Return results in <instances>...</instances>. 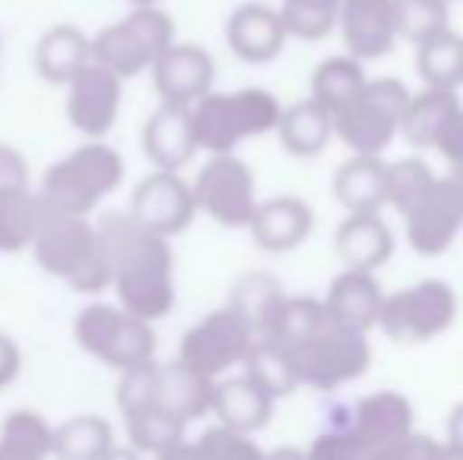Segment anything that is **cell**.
<instances>
[{"label":"cell","mask_w":463,"mask_h":460,"mask_svg":"<svg viewBox=\"0 0 463 460\" xmlns=\"http://www.w3.org/2000/svg\"><path fill=\"white\" fill-rule=\"evenodd\" d=\"M275 133L287 155H293V158H316V155H322L328 148L331 136H335V117L312 99H306L280 111Z\"/></svg>","instance_id":"cell-28"},{"label":"cell","mask_w":463,"mask_h":460,"mask_svg":"<svg viewBox=\"0 0 463 460\" xmlns=\"http://www.w3.org/2000/svg\"><path fill=\"white\" fill-rule=\"evenodd\" d=\"M246 228H250L252 243L259 249L271 252V256H284L309 239L312 228H316V215H312V205L306 199L275 196L256 205Z\"/></svg>","instance_id":"cell-18"},{"label":"cell","mask_w":463,"mask_h":460,"mask_svg":"<svg viewBox=\"0 0 463 460\" xmlns=\"http://www.w3.org/2000/svg\"><path fill=\"white\" fill-rule=\"evenodd\" d=\"M51 423L35 410H13L0 426V460H48Z\"/></svg>","instance_id":"cell-35"},{"label":"cell","mask_w":463,"mask_h":460,"mask_svg":"<svg viewBox=\"0 0 463 460\" xmlns=\"http://www.w3.org/2000/svg\"><path fill=\"white\" fill-rule=\"evenodd\" d=\"M280 101L269 89H237V92H208L189 108V123L199 152L233 155L246 139L278 129Z\"/></svg>","instance_id":"cell-4"},{"label":"cell","mask_w":463,"mask_h":460,"mask_svg":"<svg viewBox=\"0 0 463 460\" xmlns=\"http://www.w3.org/2000/svg\"><path fill=\"white\" fill-rule=\"evenodd\" d=\"M195 211L221 228H246L256 211V177L237 155H212L193 183Z\"/></svg>","instance_id":"cell-10"},{"label":"cell","mask_w":463,"mask_h":460,"mask_svg":"<svg viewBox=\"0 0 463 460\" xmlns=\"http://www.w3.org/2000/svg\"><path fill=\"white\" fill-rule=\"evenodd\" d=\"M155 460H202L199 457V451H195V445H189V442H180L177 448H171V451H165V455H158Z\"/></svg>","instance_id":"cell-49"},{"label":"cell","mask_w":463,"mask_h":460,"mask_svg":"<svg viewBox=\"0 0 463 460\" xmlns=\"http://www.w3.org/2000/svg\"><path fill=\"white\" fill-rule=\"evenodd\" d=\"M224 38H227V48L233 51V57L259 67V63L275 61L290 35H287L278 6L250 0V4H240L227 16Z\"/></svg>","instance_id":"cell-17"},{"label":"cell","mask_w":463,"mask_h":460,"mask_svg":"<svg viewBox=\"0 0 463 460\" xmlns=\"http://www.w3.org/2000/svg\"><path fill=\"white\" fill-rule=\"evenodd\" d=\"M445 4H454V0H445Z\"/></svg>","instance_id":"cell-56"},{"label":"cell","mask_w":463,"mask_h":460,"mask_svg":"<svg viewBox=\"0 0 463 460\" xmlns=\"http://www.w3.org/2000/svg\"><path fill=\"white\" fill-rule=\"evenodd\" d=\"M212 413L218 417V426L240 436H252V432L265 429L275 413V400L252 385L246 375H231V379H218L212 391Z\"/></svg>","instance_id":"cell-23"},{"label":"cell","mask_w":463,"mask_h":460,"mask_svg":"<svg viewBox=\"0 0 463 460\" xmlns=\"http://www.w3.org/2000/svg\"><path fill=\"white\" fill-rule=\"evenodd\" d=\"M202 460H265V451L250 436H240L224 426H212L193 442Z\"/></svg>","instance_id":"cell-42"},{"label":"cell","mask_w":463,"mask_h":460,"mask_svg":"<svg viewBox=\"0 0 463 460\" xmlns=\"http://www.w3.org/2000/svg\"><path fill=\"white\" fill-rule=\"evenodd\" d=\"M177 42L171 13L161 6H133L120 23L92 35V63L110 70L117 80H136Z\"/></svg>","instance_id":"cell-5"},{"label":"cell","mask_w":463,"mask_h":460,"mask_svg":"<svg viewBox=\"0 0 463 460\" xmlns=\"http://www.w3.org/2000/svg\"><path fill=\"white\" fill-rule=\"evenodd\" d=\"M416 70L426 89L458 92L463 86V38L448 29L416 44Z\"/></svg>","instance_id":"cell-34"},{"label":"cell","mask_w":463,"mask_h":460,"mask_svg":"<svg viewBox=\"0 0 463 460\" xmlns=\"http://www.w3.org/2000/svg\"><path fill=\"white\" fill-rule=\"evenodd\" d=\"M435 460H463V451L454 448V445H439V451H435Z\"/></svg>","instance_id":"cell-52"},{"label":"cell","mask_w":463,"mask_h":460,"mask_svg":"<svg viewBox=\"0 0 463 460\" xmlns=\"http://www.w3.org/2000/svg\"><path fill=\"white\" fill-rule=\"evenodd\" d=\"M123 105V80L110 70L86 63L73 80L67 82V120L80 136L98 142L114 129Z\"/></svg>","instance_id":"cell-13"},{"label":"cell","mask_w":463,"mask_h":460,"mask_svg":"<svg viewBox=\"0 0 463 460\" xmlns=\"http://www.w3.org/2000/svg\"><path fill=\"white\" fill-rule=\"evenodd\" d=\"M344 0H280V19L287 35L299 42H322L337 29Z\"/></svg>","instance_id":"cell-38"},{"label":"cell","mask_w":463,"mask_h":460,"mask_svg":"<svg viewBox=\"0 0 463 460\" xmlns=\"http://www.w3.org/2000/svg\"><path fill=\"white\" fill-rule=\"evenodd\" d=\"M32 180L29 161L10 142H0V190H25Z\"/></svg>","instance_id":"cell-45"},{"label":"cell","mask_w":463,"mask_h":460,"mask_svg":"<svg viewBox=\"0 0 463 460\" xmlns=\"http://www.w3.org/2000/svg\"><path fill=\"white\" fill-rule=\"evenodd\" d=\"M335 199L350 215H382L388 205V164L375 155H354L335 174Z\"/></svg>","instance_id":"cell-24"},{"label":"cell","mask_w":463,"mask_h":460,"mask_svg":"<svg viewBox=\"0 0 463 460\" xmlns=\"http://www.w3.org/2000/svg\"><path fill=\"white\" fill-rule=\"evenodd\" d=\"M284 300L287 294L278 277H271L269 271H250L231 287L227 309L250 328L252 338H269Z\"/></svg>","instance_id":"cell-26"},{"label":"cell","mask_w":463,"mask_h":460,"mask_svg":"<svg viewBox=\"0 0 463 460\" xmlns=\"http://www.w3.org/2000/svg\"><path fill=\"white\" fill-rule=\"evenodd\" d=\"M129 6H161V0H127Z\"/></svg>","instance_id":"cell-54"},{"label":"cell","mask_w":463,"mask_h":460,"mask_svg":"<svg viewBox=\"0 0 463 460\" xmlns=\"http://www.w3.org/2000/svg\"><path fill=\"white\" fill-rule=\"evenodd\" d=\"M23 372V350L6 332H0V391L10 388Z\"/></svg>","instance_id":"cell-47"},{"label":"cell","mask_w":463,"mask_h":460,"mask_svg":"<svg viewBox=\"0 0 463 460\" xmlns=\"http://www.w3.org/2000/svg\"><path fill=\"white\" fill-rule=\"evenodd\" d=\"M243 375L256 388H262L271 400L287 398L299 388L297 369H293L290 350L271 338H256L243 360Z\"/></svg>","instance_id":"cell-32"},{"label":"cell","mask_w":463,"mask_h":460,"mask_svg":"<svg viewBox=\"0 0 463 460\" xmlns=\"http://www.w3.org/2000/svg\"><path fill=\"white\" fill-rule=\"evenodd\" d=\"M127 423L129 448L139 451V455H165V451L177 448L180 442H186V423H180L177 417H171L161 407L139 413V417L123 419Z\"/></svg>","instance_id":"cell-36"},{"label":"cell","mask_w":463,"mask_h":460,"mask_svg":"<svg viewBox=\"0 0 463 460\" xmlns=\"http://www.w3.org/2000/svg\"><path fill=\"white\" fill-rule=\"evenodd\" d=\"M328 322L331 319H328V313H325L322 300H316V296H287L275 325H271L269 338L290 350V347L303 344L306 338H312L316 332H322Z\"/></svg>","instance_id":"cell-37"},{"label":"cell","mask_w":463,"mask_h":460,"mask_svg":"<svg viewBox=\"0 0 463 460\" xmlns=\"http://www.w3.org/2000/svg\"><path fill=\"white\" fill-rule=\"evenodd\" d=\"M117 407H120L123 419L139 417V413L158 407V362H146L120 372L117 381Z\"/></svg>","instance_id":"cell-41"},{"label":"cell","mask_w":463,"mask_h":460,"mask_svg":"<svg viewBox=\"0 0 463 460\" xmlns=\"http://www.w3.org/2000/svg\"><path fill=\"white\" fill-rule=\"evenodd\" d=\"M407 86L401 80H369L366 89L335 117V136L354 155H375L382 158L384 148L401 133V117L407 108Z\"/></svg>","instance_id":"cell-7"},{"label":"cell","mask_w":463,"mask_h":460,"mask_svg":"<svg viewBox=\"0 0 463 460\" xmlns=\"http://www.w3.org/2000/svg\"><path fill=\"white\" fill-rule=\"evenodd\" d=\"M458 319V294L448 281L426 277L384 296L378 328L394 344H426L445 334Z\"/></svg>","instance_id":"cell-8"},{"label":"cell","mask_w":463,"mask_h":460,"mask_svg":"<svg viewBox=\"0 0 463 460\" xmlns=\"http://www.w3.org/2000/svg\"><path fill=\"white\" fill-rule=\"evenodd\" d=\"M435 451H439V442L429 436H410L397 438V442L384 445L378 451H369L366 460H435Z\"/></svg>","instance_id":"cell-44"},{"label":"cell","mask_w":463,"mask_h":460,"mask_svg":"<svg viewBox=\"0 0 463 460\" xmlns=\"http://www.w3.org/2000/svg\"><path fill=\"white\" fill-rule=\"evenodd\" d=\"M384 296L388 294H384L382 284L375 281V275L344 268L341 275L331 281L322 303H325V313H328V319L335 322V325L369 334L372 328H378Z\"/></svg>","instance_id":"cell-20"},{"label":"cell","mask_w":463,"mask_h":460,"mask_svg":"<svg viewBox=\"0 0 463 460\" xmlns=\"http://www.w3.org/2000/svg\"><path fill=\"white\" fill-rule=\"evenodd\" d=\"M337 29L354 61H382L397 42L394 0H344L337 13Z\"/></svg>","instance_id":"cell-16"},{"label":"cell","mask_w":463,"mask_h":460,"mask_svg":"<svg viewBox=\"0 0 463 460\" xmlns=\"http://www.w3.org/2000/svg\"><path fill=\"white\" fill-rule=\"evenodd\" d=\"M86 63H92V38L80 25L57 23L38 38L35 44V73L48 86H63L80 73Z\"/></svg>","instance_id":"cell-25"},{"label":"cell","mask_w":463,"mask_h":460,"mask_svg":"<svg viewBox=\"0 0 463 460\" xmlns=\"http://www.w3.org/2000/svg\"><path fill=\"white\" fill-rule=\"evenodd\" d=\"M407 239L420 256H441L463 230V196L448 177H439L429 196L403 218Z\"/></svg>","instance_id":"cell-15"},{"label":"cell","mask_w":463,"mask_h":460,"mask_svg":"<svg viewBox=\"0 0 463 460\" xmlns=\"http://www.w3.org/2000/svg\"><path fill=\"white\" fill-rule=\"evenodd\" d=\"M265 460H306V457H303V451H297V448H278V451H271V455H265Z\"/></svg>","instance_id":"cell-51"},{"label":"cell","mask_w":463,"mask_h":460,"mask_svg":"<svg viewBox=\"0 0 463 460\" xmlns=\"http://www.w3.org/2000/svg\"><path fill=\"white\" fill-rule=\"evenodd\" d=\"M73 341L82 353L117 372L155 362V347H158L155 325L136 319L114 303H89L86 309H80L73 319Z\"/></svg>","instance_id":"cell-6"},{"label":"cell","mask_w":463,"mask_h":460,"mask_svg":"<svg viewBox=\"0 0 463 460\" xmlns=\"http://www.w3.org/2000/svg\"><path fill=\"white\" fill-rule=\"evenodd\" d=\"M366 82H369V76L360 61H354L350 54L328 57V61H322L312 70L309 99L316 101V105H322L331 117H337L363 89H366Z\"/></svg>","instance_id":"cell-31"},{"label":"cell","mask_w":463,"mask_h":460,"mask_svg":"<svg viewBox=\"0 0 463 460\" xmlns=\"http://www.w3.org/2000/svg\"><path fill=\"white\" fill-rule=\"evenodd\" d=\"M142 152H146L152 171H184L199 152L193 123H189V108L158 105V111L142 127Z\"/></svg>","instance_id":"cell-21"},{"label":"cell","mask_w":463,"mask_h":460,"mask_svg":"<svg viewBox=\"0 0 463 460\" xmlns=\"http://www.w3.org/2000/svg\"><path fill=\"white\" fill-rule=\"evenodd\" d=\"M460 108L458 92H445V89H426L420 95H410L401 117V136L413 148H432L445 123Z\"/></svg>","instance_id":"cell-30"},{"label":"cell","mask_w":463,"mask_h":460,"mask_svg":"<svg viewBox=\"0 0 463 460\" xmlns=\"http://www.w3.org/2000/svg\"><path fill=\"white\" fill-rule=\"evenodd\" d=\"M101 246L108 252L110 287H114L120 309L148 322H161L171 315L177 303L174 284V249L171 239L146 230L127 211H110L98 224Z\"/></svg>","instance_id":"cell-1"},{"label":"cell","mask_w":463,"mask_h":460,"mask_svg":"<svg viewBox=\"0 0 463 460\" xmlns=\"http://www.w3.org/2000/svg\"><path fill=\"white\" fill-rule=\"evenodd\" d=\"M448 445L463 451V404H458L448 417Z\"/></svg>","instance_id":"cell-48"},{"label":"cell","mask_w":463,"mask_h":460,"mask_svg":"<svg viewBox=\"0 0 463 460\" xmlns=\"http://www.w3.org/2000/svg\"><path fill=\"white\" fill-rule=\"evenodd\" d=\"M32 256H35L38 268L73 287L76 294L98 296L110 287L108 252L101 246L98 224L89 218L48 211L44 224L35 233Z\"/></svg>","instance_id":"cell-3"},{"label":"cell","mask_w":463,"mask_h":460,"mask_svg":"<svg viewBox=\"0 0 463 460\" xmlns=\"http://www.w3.org/2000/svg\"><path fill=\"white\" fill-rule=\"evenodd\" d=\"M98 460H142V455L129 448V445H127V448H123V445H110V448L104 451Z\"/></svg>","instance_id":"cell-50"},{"label":"cell","mask_w":463,"mask_h":460,"mask_svg":"<svg viewBox=\"0 0 463 460\" xmlns=\"http://www.w3.org/2000/svg\"><path fill=\"white\" fill-rule=\"evenodd\" d=\"M148 73L161 105L193 108L199 99L214 92V57L202 44L174 42Z\"/></svg>","instance_id":"cell-14"},{"label":"cell","mask_w":463,"mask_h":460,"mask_svg":"<svg viewBox=\"0 0 463 460\" xmlns=\"http://www.w3.org/2000/svg\"><path fill=\"white\" fill-rule=\"evenodd\" d=\"M290 360L299 385L335 391V388L360 379L372 366L369 334L350 332V328L328 322L322 332L306 338L303 344L290 347Z\"/></svg>","instance_id":"cell-9"},{"label":"cell","mask_w":463,"mask_h":460,"mask_svg":"<svg viewBox=\"0 0 463 460\" xmlns=\"http://www.w3.org/2000/svg\"><path fill=\"white\" fill-rule=\"evenodd\" d=\"M435 180H439V174L422 158L394 161V164H388V205H394L401 218H407L429 196Z\"/></svg>","instance_id":"cell-39"},{"label":"cell","mask_w":463,"mask_h":460,"mask_svg":"<svg viewBox=\"0 0 463 460\" xmlns=\"http://www.w3.org/2000/svg\"><path fill=\"white\" fill-rule=\"evenodd\" d=\"M44 202L32 186L25 190H0V252L4 256H19L32 249L35 233L44 224Z\"/></svg>","instance_id":"cell-29"},{"label":"cell","mask_w":463,"mask_h":460,"mask_svg":"<svg viewBox=\"0 0 463 460\" xmlns=\"http://www.w3.org/2000/svg\"><path fill=\"white\" fill-rule=\"evenodd\" d=\"M212 391L214 381L193 372L180 360L158 366V407L177 417L180 423H193L212 413Z\"/></svg>","instance_id":"cell-27"},{"label":"cell","mask_w":463,"mask_h":460,"mask_svg":"<svg viewBox=\"0 0 463 460\" xmlns=\"http://www.w3.org/2000/svg\"><path fill=\"white\" fill-rule=\"evenodd\" d=\"M252 332L231 313V309H214L205 319H199L180 341L177 360L193 372L218 381L233 366H243L246 353L252 347Z\"/></svg>","instance_id":"cell-11"},{"label":"cell","mask_w":463,"mask_h":460,"mask_svg":"<svg viewBox=\"0 0 463 460\" xmlns=\"http://www.w3.org/2000/svg\"><path fill=\"white\" fill-rule=\"evenodd\" d=\"M0 57H4V38H0Z\"/></svg>","instance_id":"cell-55"},{"label":"cell","mask_w":463,"mask_h":460,"mask_svg":"<svg viewBox=\"0 0 463 460\" xmlns=\"http://www.w3.org/2000/svg\"><path fill=\"white\" fill-rule=\"evenodd\" d=\"M127 215L146 230L171 239L184 233L199 211H195L193 186L184 180V174L152 171L133 186Z\"/></svg>","instance_id":"cell-12"},{"label":"cell","mask_w":463,"mask_h":460,"mask_svg":"<svg viewBox=\"0 0 463 460\" xmlns=\"http://www.w3.org/2000/svg\"><path fill=\"white\" fill-rule=\"evenodd\" d=\"M445 177L451 180L454 186H458V190H460V196H463V164H460V167H451V171H448Z\"/></svg>","instance_id":"cell-53"},{"label":"cell","mask_w":463,"mask_h":460,"mask_svg":"<svg viewBox=\"0 0 463 460\" xmlns=\"http://www.w3.org/2000/svg\"><path fill=\"white\" fill-rule=\"evenodd\" d=\"M114 445V429L98 413H80L63 419L51 436V457L57 460H98Z\"/></svg>","instance_id":"cell-33"},{"label":"cell","mask_w":463,"mask_h":460,"mask_svg":"<svg viewBox=\"0 0 463 460\" xmlns=\"http://www.w3.org/2000/svg\"><path fill=\"white\" fill-rule=\"evenodd\" d=\"M335 249L344 268L375 275L394 256V233L382 215H347L335 230Z\"/></svg>","instance_id":"cell-22"},{"label":"cell","mask_w":463,"mask_h":460,"mask_svg":"<svg viewBox=\"0 0 463 460\" xmlns=\"http://www.w3.org/2000/svg\"><path fill=\"white\" fill-rule=\"evenodd\" d=\"M123 174L127 164L114 146H108L104 139H86L42 174L38 199L54 215L89 218L101 205V199L120 190Z\"/></svg>","instance_id":"cell-2"},{"label":"cell","mask_w":463,"mask_h":460,"mask_svg":"<svg viewBox=\"0 0 463 460\" xmlns=\"http://www.w3.org/2000/svg\"><path fill=\"white\" fill-rule=\"evenodd\" d=\"M344 432L369 455L413 432V407L397 391H375L350 410Z\"/></svg>","instance_id":"cell-19"},{"label":"cell","mask_w":463,"mask_h":460,"mask_svg":"<svg viewBox=\"0 0 463 460\" xmlns=\"http://www.w3.org/2000/svg\"><path fill=\"white\" fill-rule=\"evenodd\" d=\"M451 4L445 0H394L397 38L422 44L426 38L451 29Z\"/></svg>","instance_id":"cell-40"},{"label":"cell","mask_w":463,"mask_h":460,"mask_svg":"<svg viewBox=\"0 0 463 460\" xmlns=\"http://www.w3.org/2000/svg\"><path fill=\"white\" fill-rule=\"evenodd\" d=\"M306 460H366V451L354 442L344 429L325 432L309 445V451H303Z\"/></svg>","instance_id":"cell-43"},{"label":"cell","mask_w":463,"mask_h":460,"mask_svg":"<svg viewBox=\"0 0 463 460\" xmlns=\"http://www.w3.org/2000/svg\"><path fill=\"white\" fill-rule=\"evenodd\" d=\"M432 148L448 161V167L463 164V108L445 123V129L439 133V139H435Z\"/></svg>","instance_id":"cell-46"}]
</instances>
